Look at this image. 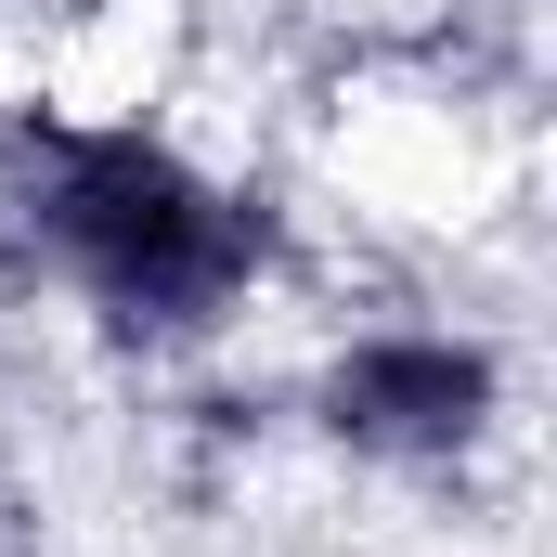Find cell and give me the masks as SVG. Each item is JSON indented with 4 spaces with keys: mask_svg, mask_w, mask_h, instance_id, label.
<instances>
[{
    "mask_svg": "<svg viewBox=\"0 0 557 557\" xmlns=\"http://www.w3.org/2000/svg\"><path fill=\"white\" fill-rule=\"evenodd\" d=\"M0 221L131 350L208 337L273 260V208L260 195L208 182L156 131H78V117H39V104L0 117Z\"/></svg>",
    "mask_w": 557,
    "mask_h": 557,
    "instance_id": "1",
    "label": "cell"
},
{
    "mask_svg": "<svg viewBox=\"0 0 557 557\" xmlns=\"http://www.w3.org/2000/svg\"><path fill=\"white\" fill-rule=\"evenodd\" d=\"M311 403L376 467H441V454H467L493 428V350H467V337H363V350L324 363Z\"/></svg>",
    "mask_w": 557,
    "mask_h": 557,
    "instance_id": "2",
    "label": "cell"
}]
</instances>
